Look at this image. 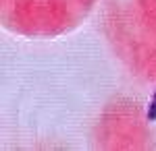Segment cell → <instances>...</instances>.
Instances as JSON below:
<instances>
[{"label": "cell", "mask_w": 156, "mask_h": 151, "mask_svg": "<svg viewBox=\"0 0 156 151\" xmlns=\"http://www.w3.org/2000/svg\"><path fill=\"white\" fill-rule=\"evenodd\" d=\"M146 118H148L150 122L156 120V93H154V97H152V104H150V108H148V112H146Z\"/></svg>", "instance_id": "cell-1"}]
</instances>
